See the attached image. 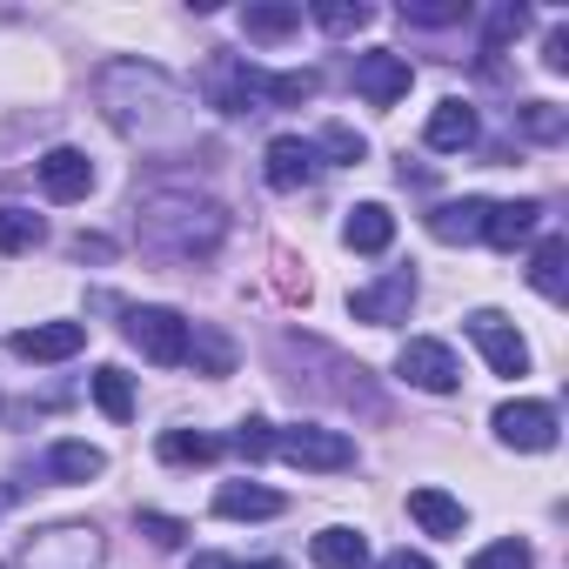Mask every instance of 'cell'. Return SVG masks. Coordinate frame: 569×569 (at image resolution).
I'll use <instances>...</instances> for the list:
<instances>
[{"instance_id":"cell-5","label":"cell","mask_w":569,"mask_h":569,"mask_svg":"<svg viewBox=\"0 0 569 569\" xmlns=\"http://www.w3.org/2000/svg\"><path fill=\"white\" fill-rule=\"evenodd\" d=\"M21 562H28V569H94V562H101V536H94L88 522H61V529L28 536Z\"/></svg>"},{"instance_id":"cell-41","label":"cell","mask_w":569,"mask_h":569,"mask_svg":"<svg viewBox=\"0 0 569 569\" xmlns=\"http://www.w3.org/2000/svg\"><path fill=\"white\" fill-rule=\"evenodd\" d=\"M8 502H14V496H8V489H0V516H8Z\"/></svg>"},{"instance_id":"cell-26","label":"cell","mask_w":569,"mask_h":569,"mask_svg":"<svg viewBox=\"0 0 569 569\" xmlns=\"http://www.w3.org/2000/svg\"><path fill=\"white\" fill-rule=\"evenodd\" d=\"M316 88H322V81H316L309 68H302V74H261V68H254V101H274V108H296V101H309Z\"/></svg>"},{"instance_id":"cell-24","label":"cell","mask_w":569,"mask_h":569,"mask_svg":"<svg viewBox=\"0 0 569 569\" xmlns=\"http://www.w3.org/2000/svg\"><path fill=\"white\" fill-rule=\"evenodd\" d=\"M41 241H48V221H41V214L0 201V254H28V248H41Z\"/></svg>"},{"instance_id":"cell-12","label":"cell","mask_w":569,"mask_h":569,"mask_svg":"<svg viewBox=\"0 0 569 569\" xmlns=\"http://www.w3.org/2000/svg\"><path fill=\"white\" fill-rule=\"evenodd\" d=\"M34 174H41L48 201H88V188H94V161L81 148H48L34 161Z\"/></svg>"},{"instance_id":"cell-33","label":"cell","mask_w":569,"mask_h":569,"mask_svg":"<svg viewBox=\"0 0 569 569\" xmlns=\"http://www.w3.org/2000/svg\"><path fill=\"white\" fill-rule=\"evenodd\" d=\"M234 449H241L248 462H261V456H274V429H268L261 416H248V422L234 429Z\"/></svg>"},{"instance_id":"cell-11","label":"cell","mask_w":569,"mask_h":569,"mask_svg":"<svg viewBox=\"0 0 569 569\" xmlns=\"http://www.w3.org/2000/svg\"><path fill=\"white\" fill-rule=\"evenodd\" d=\"M409 81H416L409 54H362V61H356V94H362L369 108H396V101L409 94Z\"/></svg>"},{"instance_id":"cell-1","label":"cell","mask_w":569,"mask_h":569,"mask_svg":"<svg viewBox=\"0 0 569 569\" xmlns=\"http://www.w3.org/2000/svg\"><path fill=\"white\" fill-rule=\"evenodd\" d=\"M94 101H101L108 128L141 141V148H181L194 134L188 88L174 74H161L154 61H108L94 81Z\"/></svg>"},{"instance_id":"cell-25","label":"cell","mask_w":569,"mask_h":569,"mask_svg":"<svg viewBox=\"0 0 569 569\" xmlns=\"http://www.w3.org/2000/svg\"><path fill=\"white\" fill-rule=\"evenodd\" d=\"M94 402H101V416L108 422H128L134 416V382H128V369H94Z\"/></svg>"},{"instance_id":"cell-7","label":"cell","mask_w":569,"mask_h":569,"mask_svg":"<svg viewBox=\"0 0 569 569\" xmlns=\"http://www.w3.org/2000/svg\"><path fill=\"white\" fill-rule=\"evenodd\" d=\"M396 376H402L409 389H429V396H449V389L462 382V369H456L449 342H429V336L402 342V356H396Z\"/></svg>"},{"instance_id":"cell-35","label":"cell","mask_w":569,"mask_h":569,"mask_svg":"<svg viewBox=\"0 0 569 569\" xmlns=\"http://www.w3.org/2000/svg\"><path fill=\"white\" fill-rule=\"evenodd\" d=\"M316 21L329 34H356V28H369V8H342V0H329V8H316Z\"/></svg>"},{"instance_id":"cell-15","label":"cell","mask_w":569,"mask_h":569,"mask_svg":"<svg viewBox=\"0 0 569 569\" xmlns=\"http://www.w3.org/2000/svg\"><path fill=\"white\" fill-rule=\"evenodd\" d=\"M289 502H281L274 489H261V482H221L214 489V516H228V522H261V516H281Z\"/></svg>"},{"instance_id":"cell-18","label":"cell","mask_w":569,"mask_h":569,"mask_svg":"<svg viewBox=\"0 0 569 569\" xmlns=\"http://www.w3.org/2000/svg\"><path fill=\"white\" fill-rule=\"evenodd\" d=\"M536 221H542V201H489L482 241H489V248H516V241L536 234Z\"/></svg>"},{"instance_id":"cell-32","label":"cell","mask_w":569,"mask_h":569,"mask_svg":"<svg viewBox=\"0 0 569 569\" xmlns=\"http://www.w3.org/2000/svg\"><path fill=\"white\" fill-rule=\"evenodd\" d=\"M469 569H536V556H529V542H522V536H509V542H489Z\"/></svg>"},{"instance_id":"cell-4","label":"cell","mask_w":569,"mask_h":569,"mask_svg":"<svg viewBox=\"0 0 569 569\" xmlns=\"http://www.w3.org/2000/svg\"><path fill=\"white\" fill-rule=\"evenodd\" d=\"M274 456L296 462V469H349L356 462V442L342 429H316V422H296V429H274Z\"/></svg>"},{"instance_id":"cell-39","label":"cell","mask_w":569,"mask_h":569,"mask_svg":"<svg viewBox=\"0 0 569 569\" xmlns=\"http://www.w3.org/2000/svg\"><path fill=\"white\" fill-rule=\"evenodd\" d=\"M382 569H436V562L416 556V549H396V556H382Z\"/></svg>"},{"instance_id":"cell-10","label":"cell","mask_w":569,"mask_h":569,"mask_svg":"<svg viewBox=\"0 0 569 569\" xmlns=\"http://www.w3.org/2000/svg\"><path fill=\"white\" fill-rule=\"evenodd\" d=\"M316 168H322V148H316V141H302V134H274V141H268V161H261L268 188H281V194L309 188V181H316Z\"/></svg>"},{"instance_id":"cell-36","label":"cell","mask_w":569,"mask_h":569,"mask_svg":"<svg viewBox=\"0 0 569 569\" xmlns=\"http://www.w3.org/2000/svg\"><path fill=\"white\" fill-rule=\"evenodd\" d=\"M322 148L336 161H362V134H349V128H322Z\"/></svg>"},{"instance_id":"cell-29","label":"cell","mask_w":569,"mask_h":569,"mask_svg":"<svg viewBox=\"0 0 569 569\" xmlns=\"http://www.w3.org/2000/svg\"><path fill=\"white\" fill-rule=\"evenodd\" d=\"M516 128H522L529 141H562L569 114H562L556 101H522V108H516Z\"/></svg>"},{"instance_id":"cell-20","label":"cell","mask_w":569,"mask_h":569,"mask_svg":"<svg viewBox=\"0 0 569 569\" xmlns=\"http://www.w3.org/2000/svg\"><path fill=\"white\" fill-rule=\"evenodd\" d=\"M562 261H569V241H562V234H542V248H536V261H529V289H536L542 302H562V296H569Z\"/></svg>"},{"instance_id":"cell-22","label":"cell","mask_w":569,"mask_h":569,"mask_svg":"<svg viewBox=\"0 0 569 569\" xmlns=\"http://www.w3.org/2000/svg\"><path fill=\"white\" fill-rule=\"evenodd\" d=\"M108 469V456L94 449V442H54L48 449V476L54 482H88V476H101Z\"/></svg>"},{"instance_id":"cell-28","label":"cell","mask_w":569,"mask_h":569,"mask_svg":"<svg viewBox=\"0 0 569 569\" xmlns=\"http://www.w3.org/2000/svg\"><path fill=\"white\" fill-rule=\"evenodd\" d=\"M241 28H248V41H289L302 28V8H248Z\"/></svg>"},{"instance_id":"cell-2","label":"cell","mask_w":569,"mask_h":569,"mask_svg":"<svg viewBox=\"0 0 569 569\" xmlns=\"http://www.w3.org/2000/svg\"><path fill=\"white\" fill-rule=\"evenodd\" d=\"M228 234V214L188 188H161L141 201V241L154 254H174V261H208L214 241Z\"/></svg>"},{"instance_id":"cell-30","label":"cell","mask_w":569,"mask_h":569,"mask_svg":"<svg viewBox=\"0 0 569 569\" xmlns=\"http://www.w3.org/2000/svg\"><path fill=\"white\" fill-rule=\"evenodd\" d=\"M188 356H194L208 376H228V369H234V349H228L214 329H188Z\"/></svg>"},{"instance_id":"cell-8","label":"cell","mask_w":569,"mask_h":569,"mask_svg":"<svg viewBox=\"0 0 569 569\" xmlns=\"http://www.w3.org/2000/svg\"><path fill=\"white\" fill-rule=\"evenodd\" d=\"M469 342L489 356V369H496V376H509V382H516V376H529V349H522V336H516L496 309H476V316H469Z\"/></svg>"},{"instance_id":"cell-3","label":"cell","mask_w":569,"mask_h":569,"mask_svg":"<svg viewBox=\"0 0 569 569\" xmlns=\"http://www.w3.org/2000/svg\"><path fill=\"white\" fill-rule=\"evenodd\" d=\"M121 329L154 369H181L188 362V316H174V309H128Z\"/></svg>"},{"instance_id":"cell-42","label":"cell","mask_w":569,"mask_h":569,"mask_svg":"<svg viewBox=\"0 0 569 569\" xmlns=\"http://www.w3.org/2000/svg\"><path fill=\"white\" fill-rule=\"evenodd\" d=\"M0 569H8V562H0Z\"/></svg>"},{"instance_id":"cell-37","label":"cell","mask_w":569,"mask_h":569,"mask_svg":"<svg viewBox=\"0 0 569 569\" xmlns=\"http://www.w3.org/2000/svg\"><path fill=\"white\" fill-rule=\"evenodd\" d=\"M542 61H549V68H556V74H562V68H569V28H562V21H556V28H549V54H542Z\"/></svg>"},{"instance_id":"cell-17","label":"cell","mask_w":569,"mask_h":569,"mask_svg":"<svg viewBox=\"0 0 569 569\" xmlns=\"http://www.w3.org/2000/svg\"><path fill=\"white\" fill-rule=\"evenodd\" d=\"M482 221H489V201L482 194H462V201L429 208V234L436 241H482Z\"/></svg>"},{"instance_id":"cell-16","label":"cell","mask_w":569,"mask_h":569,"mask_svg":"<svg viewBox=\"0 0 569 569\" xmlns=\"http://www.w3.org/2000/svg\"><path fill=\"white\" fill-rule=\"evenodd\" d=\"M422 141H429L436 154H462V148H476V108H469V101H442V108L429 114Z\"/></svg>"},{"instance_id":"cell-40","label":"cell","mask_w":569,"mask_h":569,"mask_svg":"<svg viewBox=\"0 0 569 569\" xmlns=\"http://www.w3.org/2000/svg\"><path fill=\"white\" fill-rule=\"evenodd\" d=\"M194 569H241V562H228V556H194ZM274 569V562H268Z\"/></svg>"},{"instance_id":"cell-31","label":"cell","mask_w":569,"mask_h":569,"mask_svg":"<svg viewBox=\"0 0 569 569\" xmlns=\"http://www.w3.org/2000/svg\"><path fill=\"white\" fill-rule=\"evenodd\" d=\"M462 14H469L462 0H402V21H416V28H449Z\"/></svg>"},{"instance_id":"cell-21","label":"cell","mask_w":569,"mask_h":569,"mask_svg":"<svg viewBox=\"0 0 569 569\" xmlns=\"http://www.w3.org/2000/svg\"><path fill=\"white\" fill-rule=\"evenodd\" d=\"M409 516H416L429 536H462V502L442 496V489H409Z\"/></svg>"},{"instance_id":"cell-9","label":"cell","mask_w":569,"mask_h":569,"mask_svg":"<svg viewBox=\"0 0 569 569\" xmlns=\"http://www.w3.org/2000/svg\"><path fill=\"white\" fill-rule=\"evenodd\" d=\"M496 436L509 449H522V456H542V449H556V409L549 402H502L496 409Z\"/></svg>"},{"instance_id":"cell-27","label":"cell","mask_w":569,"mask_h":569,"mask_svg":"<svg viewBox=\"0 0 569 569\" xmlns=\"http://www.w3.org/2000/svg\"><path fill=\"white\" fill-rule=\"evenodd\" d=\"M154 449H161V462H214V456H221V442L201 436V429H168Z\"/></svg>"},{"instance_id":"cell-19","label":"cell","mask_w":569,"mask_h":569,"mask_svg":"<svg viewBox=\"0 0 569 569\" xmlns=\"http://www.w3.org/2000/svg\"><path fill=\"white\" fill-rule=\"evenodd\" d=\"M342 241H349L356 254H382V248L396 241V214H389L382 201H362V208H349V221H342Z\"/></svg>"},{"instance_id":"cell-13","label":"cell","mask_w":569,"mask_h":569,"mask_svg":"<svg viewBox=\"0 0 569 569\" xmlns=\"http://www.w3.org/2000/svg\"><path fill=\"white\" fill-rule=\"evenodd\" d=\"M88 349V329L81 322H34V329H14V356L21 362H68Z\"/></svg>"},{"instance_id":"cell-34","label":"cell","mask_w":569,"mask_h":569,"mask_svg":"<svg viewBox=\"0 0 569 569\" xmlns=\"http://www.w3.org/2000/svg\"><path fill=\"white\" fill-rule=\"evenodd\" d=\"M141 536H148L154 549H181L188 522H174V516H161V509H141Z\"/></svg>"},{"instance_id":"cell-14","label":"cell","mask_w":569,"mask_h":569,"mask_svg":"<svg viewBox=\"0 0 569 569\" xmlns=\"http://www.w3.org/2000/svg\"><path fill=\"white\" fill-rule=\"evenodd\" d=\"M201 94H208V108H221V114H254V68L234 61V54H221V61L208 68V81H201Z\"/></svg>"},{"instance_id":"cell-6","label":"cell","mask_w":569,"mask_h":569,"mask_svg":"<svg viewBox=\"0 0 569 569\" xmlns=\"http://www.w3.org/2000/svg\"><path fill=\"white\" fill-rule=\"evenodd\" d=\"M409 302H416V268H389L376 289H356L349 296V316L389 329V322H409Z\"/></svg>"},{"instance_id":"cell-23","label":"cell","mask_w":569,"mask_h":569,"mask_svg":"<svg viewBox=\"0 0 569 569\" xmlns=\"http://www.w3.org/2000/svg\"><path fill=\"white\" fill-rule=\"evenodd\" d=\"M309 549H316V569H369V542L356 529H322Z\"/></svg>"},{"instance_id":"cell-38","label":"cell","mask_w":569,"mask_h":569,"mask_svg":"<svg viewBox=\"0 0 569 569\" xmlns=\"http://www.w3.org/2000/svg\"><path fill=\"white\" fill-rule=\"evenodd\" d=\"M74 254H81V261H108V254H114V248H108V241H101V234H81V241H74Z\"/></svg>"}]
</instances>
